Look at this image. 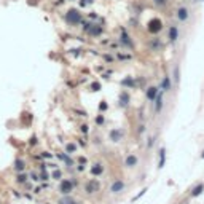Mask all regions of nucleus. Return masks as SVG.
Masks as SVG:
<instances>
[{"label": "nucleus", "instance_id": "nucleus-4", "mask_svg": "<svg viewBox=\"0 0 204 204\" xmlns=\"http://www.w3.org/2000/svg\"><path fill=\"white\" fill-rule=\"evenodd\" d=\"M97 188H99V183L96 180H91L89 183H86V191L88 193H94V191H97Z\"/></svg>", "mask_w": 204, "mask_h": 204}, {"label": "nucleus", "instance_id": "nucleus-7", "mask_svg": "<svg viewBox=\"0 0 204 204\" xmlns=\"http://www.w3.org/2000/svg\"><path fill=\"white\" fill-rule=\"evenodd\" d=\"M136 163H137V158L134 155H131V156H128V158H126V166H131V168H133V166H136Z\"/></svg>", "mask_w": 204, "mask_h": 204}, {"label": "nucleus", "instance_id": "nucleus-10", "mask_svg": "<svg viewBox=\"0 0 204 204\" xmlns=\"http://www.w3.org/2000/svg\"><path fill=\"white\" fill-rule=\"evenodd\" d=\"M202 190H204V185H198V187L193 190V193H191V194H193V196H198V194H199Z\"/></svg>", "mask_w": 204, "mask_h": 204}, {"label": "nucleus", "instance_id": "nucleus-1", "mask_svg": "<svg viewBox=\"0 0 204 204\" xmlns=\"http://www.w3.org/2000/svg\"><path fill=\"white\" fill-rule=\"evenodd\" d=\"M161 27H163V24H161L160 19H152L150 22H148V31H150L152 34H158L161 31Z\"/></svg>", "mask_w": 204, "mask_h": 204}, {"label": "nucleus", "instance_id": "nucleus-9", "mask_svg": "<svg viewBox=\"0 0 204 204\" xmlns=\"http://www.w3.org/2000/svg\"><path fill=\"white\" fill-rule=\"evenodd\" d=\"M123 182H115L113 185H112V191H120V190H123Z\"/></svg>", "mask_w": 204, "mask_h": 204}, {"label": "nucleus", "instance_id": "nucleus-14", "mask_svg": "<svg viewBox=\"0 0 204 204\" xmlns=\"http://www.w3.org/2000/svg\"><path fill=\"white\" fill-rule=\"evenodd\" d=\"M202 158H204V153H202Z\"/></svg>", "mask_w": 204, "mask_h": 204}, {"label": "nucleus", "instance_id": "nucleus-2", "mask_svg": "<svg viewBox=\"0 0 204 204\" xmlns=\"http://www.w3.org/2000/svg\"><path fill=\"white\" fill-rule=\"evenodd\" d=\"M66 19H67L70 24H77V22L80 21V13H78L77 10H70V11L67 13V16H66Z\"/></svg>", "mask_w": 204, "mask_h": 204}, {"label": "nucleus", "instance_id": "nucleus-11", "mask_svg": "<svg viewBox=\"0 0 204 204\" xmlns=\"http://www.w3.org/2000/svg\"><path fill=\"white\" fill-rule=\"evenodd\" d=\"M100 172H102V166H100V164H96L94 168H92V174L97 175V174H100Z\"/></svg>", "mask_w": 204, "mask_h": 204}, {"label": "nucleus", "instance_id": "nucleus-6", "mask_svg": "<svg viewBox=\"0 0 204 204\" xmlns=\"http://www.w3.org/2000/svg\"><path fill=\"white\" fill-rule=\"evenodd\" d=\"M156 94H158L156 88H148V91H147V97L150 99V100H153V99L156 97Z\"/></svg>", "mask_w": 204, "mask_h": 204}, {"label": "nucleus", "instance_id": "nucleus-13", "mask_svg": "<svg viewBox=\"0 0 204 204\" xmlns=\"http://www.w3.org/2000/svg\"><path fill=\"white\" fill-rule=\"evenodd\" d=\"M155 2L158 3V5H161V3H164V2H166V0H155Z\"/></svg>", "mask_w": 204, "mask_h": 204}, {"label": "nucleus", "instance_id": "nucleus-12", "mask_svg": "<svg viewBox=\"0 0 204 204\" xmlns=\"http://www.w3.org/2000/svg\"><path fill=\"white\" fill-rule=\"evenodd\" d=\"M163 88H164V89H169V80H168V78L163 81Z\"/></svg>", "mask_w": 204, "mask_h": 204}, {"label": "nucleus", "instance_id": "nucleus-5", "mask_svg": "<svg viewBox=\"0 0 204 204\" xmlns=\"http://www.w3.org/2000/svg\"><path fill=\"white\" fill-rule=\"evenodd\" d=\"M177 18L180 21H185L188 18V11H187V8H179V11H177Z\"/></svg>", "mask_w": 204, "mask_h": 204}, {"label": "nucleus", "instance_id": "nucleus-3", "mask_svg": "<svg viewBox=\"0 0 204 204\" xmlns=\"http://www.w3.org/2000/svg\"><path fill=\"white\" fill-rule=\"evenodd\" d=\"M61 191H62L64 194L70 193V191H72V182H70V180H64V182L61 183Z\"/></svg>", "mask_w": 204, "mask_h": 204}, {"label": "nucleus", "instance_id": "nucleus-8", "mask_svg": "<svg viewBox=\"0 0 204 204\" xmlns=\"http://www.w3.org/2000/svg\"><path fill=\"white\" fill-rule=\"evenodd\" d=\"M177 35H179L177 27H171V29H169V39L171 40H175V39H177Z\"/></svg>", "mask_w": 204, "mask_h": 204}]
</instances>
